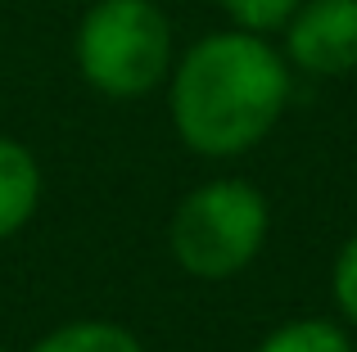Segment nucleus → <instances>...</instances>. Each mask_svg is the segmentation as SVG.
I'll return each instance as SVG.
<instances>
[{
    "label": "nucleus",
    "mask_w": 357,
    "mask_h": 352,
    "mask_svg": "<svg viewBox=\"0 0 357 352\" xmlns=\"http://www.w3.org/2000/svg\"><path fill=\"white\" fill-rule=\"evenodd\" d=\"M167 118L199 159L258 150L289 104V63L267 36L227 27L185 45L167 72Z\"/></svg>",
    "instance_id": "f257e3e1"
},
{
    "label": "nucleus",
    "mask_w": 357,
    "mask_h": 352,
    "mask_svg": "<svg viewBox=\"0 0 357 352\" xmlns=\"http://www.w3.org/2000/svg\"><path fill=\"white\" fill-rule=\"evenodd\" d=\"M271 235L267 194L244 176H213L195 185L167 221V253L195 280H236L258 262Z\"/></svg>",
    "instance_id": "f03ea898"
},
{
    "label": "nucleus",
    "mask_w": 357,
    "mask_h": 352,
    "mask_svg": "<svg viewBox=\"0 0 357 352\" xmlns=\"http://www.w3.org/2000/svg\"><path fill=\"white\" fill-rule=\"evenodd\" d=\"M77 72L105 99H140L172 72V18L158 0H96L73 36Z\"/></svg>",
    "instance_id": "7ed1b4c3"
},
{
    "label": "nucleus",
    "mask_w": 357,
    "mask_h": 352,
    "mask_svg": "<svg viewBox=\"0 0 357 352\" xmlns=\"http://www.w3.org/2000/svg\"><path fill=\"white\" fill-rule=\"evenodd\" d=\"M285 63L307 77H349L357 72V0H303L289 14Z\"/></svg>",
    "instance_id": "20e7f679"
},
{
    "label": "nucleus",
    "mask_w": 357,
    "mask_h": 352,
    "mask_svg": "<svg viewBox=\"0 0 357 352\" xmlns=\"http://www.w3.org/2000/svg\"><path fill=\"white\" fill-rule=\"evenodd\" d=\"M41 208V163L14 136H0V239L18 235Z\"/></svg>",
    "instance_id": "39448f33"
},
{
    "label": "nucleus",
    "mask_w": 357,
    "mask_h": 352,
    "mask_svg": "<svg viewBox=\"0 0 357 352\" xmlns=\"http://www.w3.org/2000/svg\"><path fill=\"white\" fill-rule=\"evenodd\" d=\"M27 352H145L136 330L118 326V321H68V326H54L50 335H41Z\"/></svg>",
    "instance_id": "423d86ee"
},
{
    "label": "nucleus",
    "mask_w": 357,
    "mask_h": 352,
    "mask_svg": "<svg viewBox=\"0 0 357 352\" xmlns=\"http://www.w3.org/2000/svg\"><path fill=\"white\" fill-rule=\"evenodd\" d=\"M253 352H353V335L331 317H294L267 330Z\"/></svg>",
    "instance_id": "0eeeda50"
},
{
    "label": "nucleus",
    "mask_w": 357,
    "mask_h": 352,
    "mask_svg": "<svg viewBox=\"0 0 357 352\" xmlns=\"http://www.w3.org/2000/svg\"><path fill=\"white\" fill-rule=\"evenodd\" d=\"M222 14L231 18V27H244V32H258V36H271L289 23L303 0H218Z\"/></svg>",
    "instance_id": "6e6552de"
},
{
    "label": "nucleus",
    "mask_w": 357,
    "mask_h": 352,
    "mask_svg": "<svg viewBox=\"0 0 357 352\" xmlns=\"http://www.w3.org/2000/svg\"><path fill=\"white\" fill-rule=\"evenodd\" d=\"M331 298L340 307V317L357 326V230L340 244L335 253V266H331Z\"/></svg>",
    "instance_id": "1a4fd4ad"
},
{
    "label": "nucleus",
    "mask_w": 357,
    "mask_h": 352,
    "mask_svg": "<svg viewBox=\"0 0 357 352\" xmlns=\"http://www.w3.org/2000/svg\"><path fill=\"white\" fill-rule=\"evenodd\" d=\"M353 352H357V344H353Z\"/></svg>",
    "instance_id": "9d476101"
},
{
    "label": "nucleus",
    "mask_w": 357,
    "mask_h": 352,
    "mask_svg": "<svg viewBox=\"0 0 357 352\" xmlns=\"http://www.w3.org/2000/svg\"><path fill=\"white\" fill-rule=\"evenodd\" d=\"M0 352H5V348H0Z\"/></svg>",
    "instance_id": "9b49d317"
}]
</instances>
